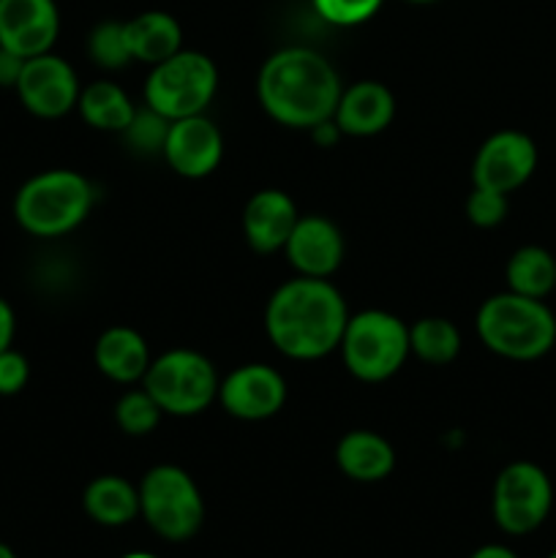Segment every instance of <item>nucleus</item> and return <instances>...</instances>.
<instances>
[{
	"mask_svg": "<svg viewBox=\"0 0 556 558\" xmlns=\"http://www.w3.org/2000/svg\"><path fill=\"white\" fill-rule=\"evenodd\" d=\"M349 311L327 278L298 276L267 300L265 330L273 347L292 360H319L341 347Z\"/></svg>",
	"mask_w": 556,
	"mask_h": 558,
	"instance_id": "f257e3e1",
	"label": "nucleus"
},
{
	"mask_svg": "<svg viewBox=\"0 0 556 558\" xmlns=\"http://www.w3.org/2000/svg\"><path fill=\"white\" fill-rule=\"evenodd\" d=\"M341 90L330 60L309 47L273 52L256 80V96L265 112L289 129H314L322 120H330Z\"/></svg>",
	"mask_w": 556,
	"mask_h": 558,
	"instance_id": "f03ea898",
	"label": "nucleus"
},
{
	"mask_svg": "<svg viewBox=\"0 0 556 558\" xmlns=\"http://www.w3.org/2000/svg\"><path fill=\"white\" fill-rule=\"evenodd\" d=\"M478 336L488 352L516 363H532L556 347V316L545 300L499 292L478 311Z\"/></svg>",
	"mask_w": 556,
	"mask_h": 558,
	"instance_id": "7ed1b4c3",
	"label": "nucleus"
},
{
	"mask_svg": "<svg viewBox=\"0 0 556 558\" xmlns=\"http://www.w3.org/2000/svg\"><path fill=\"white\" fill-rule=\"evenodd\" d=\"M93 207V185L74 169H47L20 185L14 218L33 238H60L80 227Z\"/></svg>",
	"mask_w": 556,
	"mask_h": 558,
	"instance_id": "20e7f679",
	"label": "nucleus"
},
{
	"mask_svg": "<svg viewBox=\"0 0 556 558\" xmlns=\"http://www.w3.org/2000/svg\"><path fill=\"white\" fill-rule=\"evenodd\" d=\"M343 365L360 381H385L409 357V327L387 311L371 308L349 316L341 338Z\"/></svg>",
	"mask_w": 556,
	"mask_h": 558,
	"instance_id": "39448f33",
	"label": "nucleus"
},
{
	"mask_svg": "<svg viewBox=\"0 0 556 558\" xmlns=\"http://www.w3.org/2000/svg\"><path fill=\"white\" fill-rule=\"evenodd\" d=\"M216 365L194 349H172L156 357L147 368L142 387L164 414L172 417H194L202 414L218 398Z\"/></svg>",
	"mask_w": 556,
	"mask_h": 558,
	"instance_id": "423d86ee",
	"label": "nucleus"
},
{
	"mask_svg": "<svg viewBox=\"0 0 556 558\" xmlns=\"http://www.w3.org/2000/svg\"><path fill=\"white\" fill-rule=\"evenodd\" d=\"M140 515L161 539L183 543L200 532L205 521V501L185 469L161 463L142 477Z\"/></svg>",
	"mask_w": 556,
	"mask_h": 558,
	"instance_id": "0eeeda50",
	"label": "nucleus"
},
{
	"mask_svg": "<svg viewBox=\"0 0 556 558\" xmlns=\"http://www.w3.org/2000/svg\"><path fill=\"white\" fill-rule=\"evenodd\" d=\"M218 87V69L207 54L180 49L172 58L150 65L145 82V101L164 118L180 120L205 114Z\"/></svg>",
	"mask_w": 556,
	"mask_h": 558,
	"instance_id": "6e6552de",
	"label": "nucleus"
},
{
	"mask_svg": "<svg viewBox=\"0 0 556 558\" xmlns=\"http://www.w3.org/2000/svg\"><path fill=\"white\" fill-rule=\"evenodd\" d=\"M494 521L512 537H523L540 529L554 507V485L545 469L532 461H512L496 474Z\"/></svg>",
	"mask_w": 556,
	"mask_h": 558,
	"instance_id": "1a4fd4ad",
	"label": "nucleus"
},
{
	"mask_svg": "<svg viewBox=\"0 0 556 558\" xmlns=\"http://www.w3.org/2000/svg\"><path fill=\"white\" fill-rule=\"evenodd\" d=\"M537 169V145L529 134L505 129L491 134L480 145L472 161V183L478 189L499 191L510 196L532 180Z\"/></svg>",
	"mask_w": 556,
	"mask_h": 558,
	"instance_id": "9d476101",
	"label": "nucleus"
},
{
	"mask_svg": "<svg viewBox=\"0 0 556 558\" xmlns=\"http://www.w3.org/2000/svg\"><path fill=\"white\" fill-rule=\"evenodd\" d=\"M14 90L27 112L44 120H55L76 107L82 87L69 60L44 52L25 60V69H22Z\"/></svg>",
	"mask_w": 556,
	"mask_h": 558,
	"instance_id": "9b49d317",
	"label": "nucleus"
},
{
	"mask_svg": "<svg viewBox=\"0 0 556 558\" xmlns=\"http://www.w3.org/2000/svg\"><path fill=\"white\" fill-rule=\"evenodd\" d=\"M218 401L223 412L245 423L276 417L287 403V381L265 363H249L234 368L218 385Z\"/></svg>",
	"mask_w": 556,
	"mask_h": 558,
	"instance_id": "f8f14e48",
	"label": "nucleus"
},
{
	"mask_svg": "<svg viewBox=\"0 0 556 558\" xmlns=\"http://www.w3.org/2000/svg\"><path fill=\"white\" fill-rule=\"evenodd\" d=\"M161 156L167 158V163L180 178H207L221 163L223 136L218 125L205 114L172 120Z\"/></svg>",
	"mask_w": 556,
	"mask_h": 558,
	"instance_id": "ddd939ff",
	"label": "nucleus"
},
{
	"mask_svg": "<svg viewBox=\"0 0 556 558\" xmlns=\"http://www.w3.org/2000/svg\"><path fill=\"white\" fill-rule=\"evenodd\" d=\"M58 33L55 0H0V47L27 60L49 52Z\"/></svg>",
	"mask_w": 556,
	"mask_h": 558,
	"instance_id": "4468645a",
	"label": "nucleus"
},
{
	"mask_svg": "<svg viewBox=\"0 0 556 558\" xmlns=\"http://www.w3.org/2000/svg\"><path fill=\"white\" fill-rule=\"evenodd\" d=\"M287 259L300 276L327 278L341 267L343 262V234L330 218L325 216H300L289 234Z\"/></svg>",
	"mask_w": 556,
	"mask_h": 558,
	"instance_id": "2eb2a0df",
	"label": "nucleus"
},
{
	"mask_svg": "<svg viewBox=\"0 0 556 558\" xmlns=\"http://www.w3.org/2000/svg\"><path fill=\"white\" fill-rule=\"evenodd\" d=\"M300 213L287 191H256L243 210V234L256 254H276L287 245Z\"/></svg>",
	"mask_w": 556,
	"mask_h": 558,
	"instance_id": "dca6fc26",
	"label": "nucleus"
},
{
	"mask_svg": "<svg viewBox=\"0 0 556 558\" xmlns=\"http://www.w3.org/2000/svg\"><path fill=\"white\" fill-rule=\"evenodd\" d=\"M396 118V98L387 85L374 80L352 82L343 87L336 104L333 120L343 136H374L382 134Z\"/></svg>",
	"mask_w": 556,
	"mask_h": 558,
	"instance_id": "f3484780",
	"label": "nucleus"
},
{
	"mask_svg": "<svg viewBox=\"0 0 556 558\" xmlns=\"http://www.w3.org/2000/svg\"><path fill=\"white\" fill-rule=\"evenodd\" d=\"M93 360H96V368L107 379L120 381V385L142 381L153 363L145 338L123 325L109 327V330H104L98 336L96 349H93Z\"/></svg>",
	"mask_w": 556,
	"mask_h": 558,
	"instance_id": "a211bd4d",
	"label": "nucleus"
},
{
	"mask_svg": "<svg viewBox=\"0 0 556 558\" xmlns=\"http://www.w3.org/2000/svg\"><path fill=\"white\" fill-rule=\"evenodd\" d=\"M336 463L354 483H379L396 469V450L376 430H349L338 441Z\"/></svg>",
	"mask_w": 556,
	"mask_h": 558,
	"instance_id": "6ab92c4d",
	"label": "nucleus"
},
{
	"mask_svg": "<svg viewBox=\"0 0 556 558\" xmlns=\"http://www.w3.org/2000/svg\"><path fill=\"white\" fill-rule=\"evenodd\" d=\"M82 507L98 526H125L140 515V488L114 474H101L85 488Z\"/></svg>",
	"mask_w": 556,
	"mask_h": 558,
	"instance_id": "aec40b11",
	"label": "nucleus"
},
{
	"mask_svg": "<svg viewBox=\"0 0 556 558\" xmlns=\"http://www.w3.org/2000/svg\"><path fill=\"white\" fill-rule=\"evenodd\" d=\"M125 36H129L134 60L147 65L172 58L183 44V31H180L178 20L167 11H145V14L129 20L125 22Z\"/></svg>",
	"mask_w": 556,
	"mask_h": 558,
	"instance_id": "412c9836",
	"label": "nucleus"
},
{
	"mask_svg": "<svg viewBox=\"0 0 556 558\" xmlns=\"http://www.w3.org/2000/svg\"><path fill=\"white\" fill-rule=\"evenodd\" d=\"M82 120L96 131H109V134H123L125 125L134 118L136 107L129 98V93L114 82H90L80 90L76 101Z\"/></svg>",
	"mask_w": 556,
	"mask_h": 558,
	"instance_id": "4be33fe9",
	"label": "nucleus"
},
{
	"mask_svg": "<svg viewBox=\"0 0 556 558\" xmlns=\"http://www.w3.org/2000/svg\"><path fill=\"white\" fill-rule=\"evenodd\" d=\"M507 289L523 298L545 300L556 292V256L543 245H521L507 259Z\"/></svg>",
	"mask_w": 556,
	"mask_h": 558,
	"instance_id": "5701e85b",
	"label": "nucleus"
},
{
	"mask_svg": "<svg viewBox=\"0 0 556 558\" xmlns=\"http://www.w3.org/2000/svg\"><path fill=\"white\" fill-rule=\"evenodd\" d=\"M409 352L428 365H450L461 352V332L445 316H423L409 327Z\"/></svg>",
	"mask_w": 556,
	"mask_h": 558,
	"instance_id": "b1692460",
	"label": "nucleus"
},
{
	"mask_svg": "<svg viewBox=\"0 0 556 558\" xmlns=\"http://www.w3.org/2000/svg\"><path fill=\"white\" fill-rule=\"evenodd\" d=\"M87 54L93 63L104 71H118L134 60L129 47V36H125V22H98L87 38Z\"/></svg>",
	"mask_w": 556,
	"mask_h": 558,
	"instance_id": "393cba45",
	"label": "nucleus"
},
{
	"mask_svg": "<svg viewBox=\"0 0 556 558\" xmlns=\"http://www.w3.org/2000/svg\"><path fill=\"white\" fill-rule=\"evenodd\" d=\"M161 414V407L142 387V390H129L125 396H120L118 407H114V423L125 436H147L158 428Z\"/></svg>",
	"mask_w": 556,
	"mask_h": 558,
	"instance_id": "a878e982",
	"label": "nucleus"
},
{
	"mask_svg": "<svg viewBox=\"0 0 556 558\" xmlns=\"http://www.w3.org/2000/svg\"><path fill=\"white\" fill-rule=\"evenodd\" d=\"M169 125H172V120L164 118L153 107H145L136 109L134 118H131V123L125 125V131L120 136L140 156H161L164 145H167Z\"/></svg>",
	"mask_w": 556,
	"mask_h": 558,
	"instance_id": "bb28decb",
	"label": "nucleus"
},
{
	"mask_svg": "<svg viewBox=\"0 0 556 558\" xmlns=\"http://www.w3.org/2000/svg\"><path fill=\"white\" fill-rule=\"evenodd\" d=\"M507 210H510V199H507V194H499V191L478 189L474 185L472 194L467 196V218L480 229L499 227L507 218Z\"/></svg>",
	"mask_w": 556,
	"mask_h": 558,
	"instance_id": "cd10ccee",
	"label": "nucleus"
},
{
	"mask_svg": "<svg viewBox=\"0 0 556 558\" xmlns=\"http://www.w3.org/2000/svg\"><path fill=\"white\" fill-rule=\"evenodd\" d=\"M382 0H314L316 14L338 27H352L371 20L379 11Z\"/></svg>",
	"mask_w": 556,
	"mask_h": 558,
	"instance_id": "c85d7f7f",
	"label": "nucleus"
},
{
	"mask_svg": "<svg viewBox=\"0 0 556 558\" xmlns=\"http://www.w3.org/2000/svg\"><path fill=\"white\" fill-rule=\"evenodd\" d=\"M27 379H31V363L16 349H3L0 352V396L9 398L25 390Z\"/></svg>",
	"mask_w": 556,
	"mask_h": 558,
	"instance_id": "c756f323",
	"label": "nucleus"
},
{
	"mask_svg": "<svg viewBox=\"0 0 556 558\" xmlns=\"http://www.w3.org/2000/svg\"><path fill=\"white\" fill-rule=\"evenodd\" d=\"M22 69H25V58L0 47V87H16Z\"/></svg>",
	"mask_w": 556,
	"mask_h": 558,
	"instance_id": "7c9ffc66",
	"label": "nucleus"
},
{
	"mask_svg": "<svg viewBox=\"0 0 556 558\" xmlns=\"http://www.w3.org/2000/svg\"><path fill=\"white\" fill-rule=\"evenodd\" d=\"M14 332H16L14 308L9 305V300L0 298V352L14 343Z\"/></svg>",
	"mask_w": 556,
	"mask_h": 558,
	"instance_id": "2f4dec72",
	"label": "nucleus"
},
{
	"mask_svg": "<svg viewBox=\"0 0 556 558\" xmlns=\"http://www.w3.org/2000/svg\"><path fill=\"white\" fill-rule=\"evenodd\" d=\"M311 131V136H314V142L319 147H333L336 145L338 140H341V129H338L336 125V120H322L319 125H314V129H309Z\"/></svg>",
	"mask_w": 556,
	"mask_h": 558,
	"instance_id": "473e14b6",
	"label": "nucleus"
},
{
	"mask_svg": "<svg viewBox=\"0 0 556 558\" xmlns=\"http://www.w3.org/2000/svg\"><path fill=\"white\" fill-rule=\"evenodd\" d=\"M469 558H518L507 545H483V548L474 550Z\"/></svg>",
	"mask_w": 556,
	"mask_h": 558,
	"instance_id": "72a5a7b5",
	"label": "nucleus"
},
{
	"mask_svg": "<svg viewBox=\"0 0 556 558\" xmlns=\"http://www.w3.org/2000/svg\"><path fill=\"white\" fill-rule=\"evenodd\" d=\"M0 558H16V554H14V550L9 548V545L0 543Z\"/></svg>",
	"mask_w": 556,
	"mask_h": 558,
	"instance_id": "f704fd0d",
	"label": "nucleus"
},
{
	"mask_svg": "<svg viewBox=\"0 0 556 558\" xmlns=\"http://www.w3.org/2000/svg\"><path fill=\"white\" fill-rule=\"evenodd\" d=\"M123 558H158V556H153V554H142V550H136V554H125Z\"/></svg>",
	"mask_w": 556,
	"mask_h": 558,
	"instance_id": "c9c22d12",
	"label": "nucleus"
},
{
	"mask_svg": "<svg viewBox=\"0 0 556 558\" xmlns=\"http://www.w3.org/2000/svg\"><path fill=\"white\" fill-rule=\"evenodd\" d=\"M414 3H428V0H414Z\"/></svg>",
	"mask_w": 556,
	"mask_h": 558,
	"instance_id": "e433bc0d",
	"label": "nucleus"
},
{
	"mask_svg": "<svg viewBox=\"0 0 556 558\" xmlns=\"http://www.w3.org/2000/svg\"><path fill=\"white\" fill-rule=\"evenodd\" d=\"M548 558H556V550H554V554H551V556H548Z\"/></svg>",
	"mask_w": 556,
	"mask_h": 558,
	"instance_id": "4c0bfd02",
	"label": "nucleus"
}]
</instances>
